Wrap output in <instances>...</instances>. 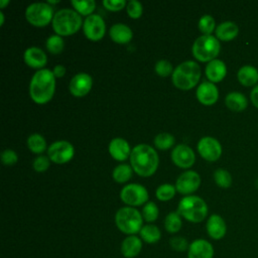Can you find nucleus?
<instances>
[{
    "instance_id": "393cba45",
    "label": "nucleus",
    "mask_w": 258,
    "mask_h": 258,
    "mask_svg": "<svg viewBox=\"0 0 258 258\" xmlns=\"http://www.w3.org/2000/svg\"><path fill=\"white\" fill-rule=\"evenodd\" d=\"M237 77L242 85L250 87L258 82V71L253 66L246 64L240 68L237 73Z\"/></svg>"
},
{
    "instance_id": "4c0bfd02",
    "label": "nucleus",
    "mask_w": 258,
    "mask_h": 258,
    "mask_svg": "<svg viewBox=\"0 0 258 258\" xmlns=\"http://www.w3.org/2000/svg\"><path fill=\"white\" fill-rule=\"evenodd\" d=\"M154 70H155L156 74L161 77H167L170 74L172 75V73H173L172 64L170 63V61H168L166 59L157 60L154 66Z\"/></svg>"
},
{
    "instance_id": "f704fd0d",
    "label": "nucleus",
    "mask_w": 258,
    "mask_h": 258,
    "mask_svg": "<svg viewBox=\"0 0 258 258\" xmlns=\"http://www.w3.org/2000/svg\"><path fill=\"white\" fill-rule=\"evenodd\" d=\"M174 141L173 135L166 132L159 133L154 137V145L162 150L170 148L174 144Z\"/></svg>"
},
{
    "instance_id": "1a4fd4ad",
    "label": "nucleus",
    "mask_w": 258,
    "mask_h": 258,
    "mask_svg": "<svg viewBox=\"0 0 258 258\" xmlns=\"http://www.w3.org/2000/svg\"><path fill=\"white\" fill-rule=\"evenodd\" d=\"M121 200L129 207L141 206L148 200L147 189L139 183H129L122 187L120 191Z\"/></svg>"
},
{
    "instance_id": "0eeeda50",
    "label": "nucleus",
    "mask_w": 258,
    "mask_h": 258,
    "mask_svg": "<svg viewBox=\"0 0 258 258\" xmlns=\"http://www.w3.org/2000/svg\"><path fill=\"white\" fill-rule=\"evenodd\" d=\"M220 41L214 35H201L192 44V54L201 61H211L216 58L220 52Z\"/></svg>"
},
{
    "instance_id": "c756f323",
    "label": "nucleus",
    "mask_w": 258,
    "mask_h": 258,
    "mask_svg": "<svg viewBox=\"0 0 258 258\" xmlns=\"http://www.w3.org/2000/svg\"><path fill=\"white\" fill-rule=\"evenodd\" d=\"M112 176L117 182H125L132 176V167L129 164L121 163L113 169Z\"/></svg>"
},
{
    "instance_id": "f03ea898",
    "label": "nucleus",
    "mask_w": 258,
    "mask_h": 258,
    "mask_svg": "<svg viewBox=\"0 0 258 258\" xmlns=\"http://www.w3.org/2000/svg\"><path fill=\"white\" fill-rule=\"evenodd\" d=\"M55 90V77L49 69H40L34 73L29 84V95L37 104L47 103Z\"/></svg>"
},
{
    "instance_id": "f8f14e48",
    "label": "nucleus",
    "mask_w": 258,
    "mask_h": 258,
    "mask_svg": "<svg viewBox=\"0 0 258 258\" xmlns=\"http://www.w3.org/2000/svg\"><path fill=\"white\" fill-rule=\"evenodd\" d=\"M198 151L206 160L216 161L222 154V146L216 138L205 136L198 143Z\"/></svg>"
},
{
    "instance_id": "a19ab883",
    "label": "nucleus",
    "mask_w": 258,
    "mask_h": 258,
    "mask_svg": "<svg viewBox=\"0 0 258 258\" xmlns=\"http://www.w3.org/2000/svg\"><path fill=\"white\" fill-rule=\"evenodd\" d=\"M49 157L45 155H38L34 160H33V168L37 172H43L45 171L48 166H49Z\"/></svg>"
},
{
    "instance_id": "a18cd8bd",
    "label": "nucleus",
    "mask_w": 258,
    "mask_h": 258,
    "mask_svg": "<svg viewBox=\"0 0 258 258\" xmlns=\"http://www.w3.org/2000/svg\"><path fill=\"white\" fill-rule=\"evenodd\" d=\"M250 97H251V101H252V103L254 104V106L258 108V85L255 86V87L252 89Z\"/></svg>"
},
{
    "instance_id": "7c9ffc66",
    "label": "nucleus",
    "mask_w": 258,
    "mask_h": 258,
    "mask_svg": "<svg viewBox=\"0 0 258 258\" xmlns=\"http://www.w3.org/2000/svg\"><path fill=\"white\" fill-rule=\"evenodd\" d=\"M72 5L82 15H91L96 8V2L94 0H72Z\"/></svg>"
},
{
    "instance_id": "cd10ccee",
    "label": "nucleus",
    "mask_w": 258,
    "mask_h": 258,
    "mask_svg": "<svg viewBox=\"0 0 258 258\" xmlns=\"http://www.w3.org/2000/svg\"><path fill=\"white\" fill-rule=\"evenodd\" d=\"M182 226L181 216L177 212H170L164 219V228L168 233H177Z\"/></svg>"
},
{
    "instance_id": "9d476101",
    "label": "nucleus",
    "mask_w": 258,
    "mask_h": 258,
    "mask_svg": "<svg viewBox=\"0 0 258 258\" xmlns=\"http://www.w3.org/2000/svg\"><path fill=\"white\" fill-rule=\"evenodd\" d=\"M49 159L54 163H66L70 161L75 154L73 144L67 140H57L52 142L47 149Z\"/></svg>"
},
{
    "instance_id": "5701e85b",
    "label": "nucleus",
    "mask_w": 258,
    "mask_h": 258,
    "mask_svg": "<svg viewBox=\"0 0 258 258\" xmlns=\"http://www.w3.org/2000/svg\"><path fill=\"white\" fill-rule=\"evenodd\" d=\"M110 37L117 43H127L133 36L132 29L124 23H115L111 26L109 31Z\"/></svg>"
},
{
    "instance_id": "aec40b11",
    "label": "nucleus",
    "mask_w": 258,
    "mask_h": 258,
    "mask_svg": "<svg viewBox=\"0 0 258 258\" xmlns=\"http://www.w3.org/2000/svg\"><path fill=\"white\" fill-rule=\"evenodd\" d=\"M109 152L116 160L123 161L130 156L131 149L127 140L121 137H115L109 143Z\"/></svg>"
},
{
    "instance_id": "79ce46f5",
    "label": "nucleus",
    "mask_w": 258,
    "mask_h": 258,
    "mask_svg": "<svg viewBox=\"0 0 258 258\" xmlns=\"http://www.w3.org/2000/svg\"><path fill=\"white\" fill-rule=\"evenodd\" d=\"M18 160L17 153L12 149H5L1 153V161L6 165H11L16 163Z\"/></svg>"
},
{
    "instance_id": "2f4dec72",
    "label": "nucleus",
    "mask_w": 258,
    "mask_h": 258,
    "mask_svg": "<svg viewBox=\"0 0 258 258\" xmlns=\"http://www.w3.org/2000/svg\"><path fill=\"white\" fill-rule=\"evenodd\" d=\"M45 46L48 51L51 53H59L62 51L63 46H64V41L62 37L58 34H52L50 35L45 42Z\"/></svg>"
},
{
    "instance_id": "6ab92c4d",
    "label": "nucleus",
    "mask_w": 258,
    "mask_h": 258,
    "mask_svg": "<svg viewBox=\"0 0 258 258\" xmlns=\"http://www.w3.org/2000/svg\"><path fill=\"white\" fill-rule=\"evenodd\" d=\"M23 58L26 64H28L30 68L39 70L47 62V56L45 52L37 46H30L26 48L23 53Z\"/></svg>"
},
{
    "instance_id": "f257e3e1",
    "label": "nucleus",
    "mask_w": 258,
    "mask_h": 258,
    "mask_svg": "<svg viewBox=\"0 0 258 258\" xmlns=\"http://www.w3.org/2000/svg\"><path fill=\"white\" fill-rule=\"evenodd\" d=\"M159 157L153 147L148 144H138L133 147L130 154L132 169L141 176H150L158 166Z\"/></svg>"
},
{
    "instance_id": "ea45409f",
    "label": "nucleus",
    "mask_w": 258,
    "mask_h": 258,
    "mask_svg": "<svg viewBox=\"0 0 258 258\" xmlns=\"http://www.w3.org/2000/svg\"><path fill=\"white\" fill-rule=\"evenodd\" d=\"M127 13L131 18H139L142 15L143 7L142 4L137 0H131L126 5Z\"/></svg>"
},
{
    "instance_id": "423d86ee",
    "label": "nucleus",
    "mask_w": 258,
    "mask_h": 258,
    "mask_svg": "<svg viewBox=\"0 0 258 258\" xmlns=\"http://www.w3.org/2000/svg\"><path fill=\"white\" fill-rule=\"evenodd\" d=\"M115 223L117 228L124 234L135 235L139 233L143 227V217L138 210L133 207H123L119 209L115 215Z\"/></svg>"
},
{
    "instance_id": "39448f33",
    "label": "nucleus",
    "mask_w": 258,
    "mask_h": 258,
    "mask_svg": "<svg viewBox=\"0 0 258 258\" xmlns=\"http://www.w3.org/2000/svg\"><path fill=\"white\" fill-rule=\"evenodd\" d=\"M176 212L191 223H200L208 215V206L202 198L189 195L180 200Z\"/></svg>"
},
{
    "instance_id": "c85d7f7f",
    "label": "nucleus",
    "mask_w": 258,
    "mask_h": 258,
    "mask_svg": "<svg viewBox=\"0 0 258 258\" xmlns=\"http://www.w3.org/2000/svg\"><path fill=\"white\" fill-rule=\"evenodd\" d=\"M27 146L33 153H42L46 148V141L41 134L33 133L27 138Z\"/></svg>"
},
{
    "instance_id": "72a5a7b5",
    "label": "nucleus",
    "mask_w": 258,
    "mask_h": 258,
    "mask_svg": "<svg viewBox=\"0 0 258 258\" xmlns=\"http://www.w3.org/2000/svg\"><path fill=\"white\" fill-rule=\"evenodd\" d=\"M215 182L224 188L229 187L232 184V176L230 172L224 168H218L214 172Z\"/></svg>"
},
{
    "instance_id": "7ed1b4c3",
    "label": "nucleus",
    "mask_w": 258,
    "mask_h": 258,
    "mask_svg": "<svg viewBox=\"0 0 258 258\" xmlns=\"http://www.w3.org/2000/svg\"><path fill=\"white\" fill-rule=\"evenodd\" d=\"M52 28L58 35H71L76 33L82 26V16L71 8H61L54 13Z\"/></svg>"
},
{
    "instance_id": "4be33fe9",
    "label": "nucleus",
    "mask_w": 258,
    "mask_h": 258,
    "mask_svg": "<svg viewBox=\"0 0 258 258\" xmlns=\"http://www.w3.org/2000/svg\"><path fill=\"white\" fill-rule=\"evenodd\" d=\"M227 74V67L221 59L215 58L206 66V76L212 83L221 82Z\"/></svg>"
},
{
    "instance_id": "412c9836",
    "label": "nucleus",
    "mask_w": 258,
    "mask_h": 258,
    "mask_svg": "<svg viewBox=\"0 0 258 258\" xmlns=\"http://www.w3.org/2000/svg\"><path fill=\"white\" fill-rule=\"evenodd\" d=\"M142 250V240L136 235L127 236L121 243V253L125 258H135Z\"/></svg>"
},
{
    "instance_id": "58836bf2",
    "label": "nucleus",
    "mask_w": 258,
    "mask_h": 258,
    "mask_svg": "<svg viewBox=\"0 0 258 258\" xmlns=\"http://www.w3.org/2000/svg\"><path fill=\"white\" fill-rule=\"evenodd\" d=\"M169 245L170 247L174 250V251H177V252H184V251H187L188 247H189V244L187 242V240L181 236H175V237H172L170 240H169Z\"/></svg>"
},
{
    "instance_id": "49530a36",
    "label": "nucleus",
    "mask_w": 258,
    "mask_h": 258,
    "mask_svg": "<svg viewBox=\"0 0 258 258\" xmlns=\"http://www.w3.org/2000/svg\"><path fill=\"white\" fill-rule=\"evenodd\" d=\"M7 4H9V0H0V7L4 8Z\"/></svg>"
},
{
    "instance_id": "de8ad7c7",
    "label": "nucleus",
    "mask_w": 258,
    "mask_h": 258,
    "mask_svg": "<svg viewBox=\"0 0 258 258\" xmlns=\"http://www.w3.org/2000/svg\"><path fill=\"white\" fill-rule=\"evenodd\" d=\"M0 19H1L0 25H3V23H4V13L2 11H0Z\"/></svg>"
},
{
    "instance_id": "2eb2a0df",
    "label": "nucleus",
    "mask_w": 258,
    "mask_h": 258,
    "mask_svg": "<svg viewBox=\"0 0 258 258\" xmlns=\"http://www.w3.org/2000/svg\"><path fill=\"white\" fill-rule=\"evenodd\" d=\"M92 85L93 80L89 74L78 73L72 78L69 85V89L75 97H83L90 92Z\"/></svg>"
},
{
    "instance_id": "dca6fc26",
    "label": "nucleus",
    "mask_w": 258,
    "mask_h": 258,
    "mask_svg": "<svg viewBox=\"0 0 258 258\" xmlns=\"http://www.w3.org/2000/svg\"><path fill=\"white\" fill-rule=\"evenodd\" d=\"M213 245L205 239L194 240L187 249V258H213Z\"/></svg>"
},
{
    "instance_id": "a211bd4d",
    "label": "nucleus",
    "mask_w": 258,
    "mask_h": 258,
    "mask_svg": "<svg viewBox=\"0 0 258 258\" xmlns=\"http://www.w3.org/2000/svg\"><path fill=\"white\" fill-rule=\"evenodd\" d=\"M208 235L214 240H221L225 237L227 226L224 219L217 214H213L207 221L206 225Z\"/></svg>"
},
{
    "instance_id": "9b49d317",
    "label": "nucleus",
    "mask_w": 258,
    "mask_h": 258,
    "mask_svg": "<svg viewBox=\"0 0 258 258\" xmlns=\"http://www.w3.org/2000/svg\"><path fill=\"white\" fill-rule=\"evenodd\" d=\"M83 29L85 35L91 40L101 39L106 32V24L102 16L99 14H91L86 17Z\"/></svg>"
},
{
    "instance_id": "f3484780",
    "label": "nucleus",
    "mask_w": 258,
    "mask_h": 258,
    "mask_svg": "<svg viewBox=\"0 0 258 258\" xmlns=\"http://www.w3.org/2000/svg\"><path fill=\"white\" fill-rule=\"evenodd\" d=\"M198 100L207 106L213 105L219 98V91L216 85L210 81L203 82L197 89Z\"/></svg>"
},
{
    "instance_id": "20e7f679",
    "label": "nucleus",
    "mask_w": 258,
    "mask_h": 258,
    "mask_svg": "<svg viewBox=\"0 0 258 258\" xmlns=\"http://www.w3.org/2000/svg\"><path fill=\"white\" fill-rule=\"evenodd\" d=\"M201 78V68L194 60H185L179 63L171 75L172 83L180 90L194 88Z\"/></svg>"
},
{
    "instance_id": "c9c22d12",
    "label": "nucleus",
    "mask_w": 258,
    "mask_h": 258,
    "mask_svg": "<svg viewBox=\"0 0 258 258\" xmlns=\"http://www.w3.org/2000/svg\"><path fill=\"white\" fill-rule=\"evenodd\" d=\"M158 215H159V211H158V208L155 203L147 202L144 205V207L142 209L143 220H145L148 223H151V222H154L158 218Z\"/></svg>"
},
{
    "instance_id": "ddd939ff",
    "label": "nucleus",
    "mask_w": 258,
    "mask_h": 258,
    "mask_svg": "<svg viewBox=\"0 0 258 258\" xmlns=\"http://www.w3.org/2000/svg\"><path fill=\"white\" fill-rule=\"evenodd\" d=\"M201 184V176L197 171L186 170L182 172L176 179L175 187L181 195L189 196V194L196 191Z\"/></svg>"
},
{
    "instance_id": "b1692460",
    "label": "nucleus",
    "mask_w": 258,
    "mask_h": 258,
    "mask_svg": "<svg viewBox=\"0 0 258 258\" xmlns=\"http://www.w3.org/2000/svg\"><path fill=\"white\" fill-rule=\"evenodd\" d=\"M239 32L238 25L233 21H224L216 28V35L220 40L229 41L234 39Z\"/></svg>"
},
{
    "instance_id": "37998d69",
    "label": "nucleus",
    "mask_w": 258,
    "mask_h": 258,
    "mask_svg": "<svg viewBox=\"0 0 258 258\" xmlns=\"http://www.w3.org/2000/svg\"><path fill=\"white\" fill-rule=\"evenodd\" d=\"M103 5L105 8L111 11H118L127 5L125 0H103Z\"/></svg>"
},
{
    "instance_id": "a878e982",
    "label": "nucleus",
    "mask_w": 258,
    "mask_h": 258,
    "mask_svg": "<svg viewBox=\"0 0 258 258\" xmlns=\"http://www.w3.org/2000/svg\"><path fill=\"white\" fill-rule=\"evenodd\" d=\"M225 103L227 107L235 112H240L246 109L248 105V101L242 93L239 92H231L226 96Z\"/></svg>"
},
{
    "instance_id": "4468645a",
    "label": "nucleus",
    "mask_w": 258,
    "mask_h": 258,
    "mask_svg": "<svg viewBox=\"0 0 258 258\" xmlns=\"http://www.w3.org/2000/svg\"><path fill=\"white\" fill-rule=\"evenodd\" d=\"M173 163L181 168H188L195 163L196 155L194 150L185 144H177L171 151Z\"/></svg>"
},
{
    "instance_id": "6e6552de",
    "label": "nucleus",
    "mask_w": 258,
    "mask_h": 258,
    "mask_svg": "<svg viewBox=\"0 0 258 258\" xmlns=\"http://www.w3.org/2000/svg\"><path fill=\"white\" fill-rule=\"evenodd\" d=\"M54 16L53 7L47 2H34L29 4L25 10V17L34 26H45L52 21Z\"/></svg>"
},
{
    "instance_id": "e433bc0d",
    "label": "nucleus",
    "mask_w": 258,
    "mask_h": 258,
    "mask_svg": "<svg viewBox=\"0 0 258 258\" xmlns=\"http://www.w3.org/2000/svg\"><path fill=\"white\" fill-rule=\"evenodd\" d=\"M215 25H216L215 19L213 18V16L209 14L203 15L199 20V29L205 35H211V33L215 29Z\"/></svg>"
},
{
    "instance_id": "c03bdc74",
    "label": "nucleus",
    "mask_w": 258,
    "mask_h": 258,
    "mask_svg": "<svg viewBox=\"0 0 258 258\" xmlns=\"http://www.w3.org/2000/svg\"><path fill=\"white\" fill-rule=\"evenodd\" d=\"M52 73H53L54 77H56V78H61V77L64 76V74H66V68H64L62 64H56V66L53 68Z\"/></svg>"
},
{
    "instance_id": "bb28decb",
    "label": "nucleus",
    "mask_w": 258,
    "mask_h": 258,
    "mask_svg": "<svg viewBox=\"0 0 258 258\" xmlns=\"http://www.w3.org/2000/svg\"><path fill=\"white\" fill-rule=\"evenodd\" d=\"M139 234H140L141 240L147 244H155L161 238V232L159 228L152 224L143 225Z\"/></svg>"
},
{
    "instance_id": "473e14b6",
    "label": "nucleus",
    "mask_w": 258,
    "mask_h": 258,
    "mask_svg": "<svg viewBox=\"0 0 258 258\" xmlns=\"http://www.w3.org/2000/svg\"><path fill=\"white\" fill-rule=\"evenodd\" d=\"M175 191H176V187L173 184L163 183V184H160L156 188L155 195H156V198L159 201L165 202V201H168V200L172 199L173 196L175 195Z\"/></svg>"
}]
</instances>
